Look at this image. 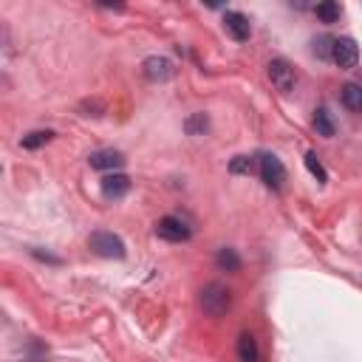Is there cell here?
Masks as SVG:
<instances>
[{
    "instance_id": "obj_1",
    "label": "cell",
    "mask_w": 362,
    "mask_h": 362,
    "mask_svg": "<svg viewBox=\"0 0 362 362\" xmlns=\"http://www.w3.org/2000/svg\"><path fill=\"white\" fill-rule=\"evenodd\" d=\"M229 305H232V291H229L223 283L212 280V283H206V286L201 288V308H204V314H209V317H223V314L229 311Z\"/></svg>"
},
{
    "instance_id": "obj_2",
    "label": "cell",
    "mask_w": 362,
    "mask_h": 362,
    "mask_svg": "<svg viewBox=\"0 0 362 362\" xmlns=\"http://www.w3.org/2000/svg\"><path fill=\"white\" fill-rule=\"evenodd\" d=\"M88 246H90V249H93L99 257H116V260H122V257L127 255L124 240H122L119 235L107 232V229H96V232H90Z\"/></svg>"
},
{
    "instance_id": "obj_3",
    "label": "cell",
    "mask_w": 362,
    "mask_h": 362,
    "mask_svg": "<svg viewBox=\"0 0 362 362\" xmlns=\"http://www.w3.org/2000/svg\"><path fill=\"white\" fill-rule=\"evenodd\" d=\"M257 173H260L263 184L269 189H274V192L283 189V184H286V167H283V161L274 153H260L257 156Z\"/></svg>"
},
{
    "instance_id": "obj_4",
    "label": "cell",
    "mask_w": 362,
    "mask_h": 362,
    "mask_svg": "<svg viewBox=\"0 0 362 362\" xmlns=\"http://www.w3.org/2000/svg\"><path fill=\"white\" fill-rule=\"evenodd\" d=\"M156 235L161 240H170V243H184L192 238V229L187 221H181L178 215H164L158 223H156Z\"/></svg>"
},
{
    "instance_id": "obj_5",
    "label": "cell",
    "mask_w": 362,
    "mask_h": 362,
    "mask_svg": "<svg viewBox=\"0 0 362 362\" xmlns=\"http://www.w3.org/2000/svg\"><path fill=\"white\" fill-rule=\"evenodd\" d=\"M269 79H272V85H274L280 93H291L294 85H297V74H294V68H291L283 57H277V59L269 62Z\"/></svg>"
},
{
    "instance_id": "obj_6",
    "label": "cell",
    "mask_w": 362,
    "mask_h": 362,
    "mask_svg": "<svg viewBox=\"0 0 362 362\" xmlns=\"http://www.w3.org/2000/svg\"><path fill=\"white\" fill-rule=\"evenodd\" d=\"M331 62L339 65L342 71L354 68L359 62V48L351 37H334V51H331Z\"/></svg>"
},
{
    "instance_id": "obj_7",
    "label": "cell",
    "mask_w": 362,
    "mask_h": 362,
    "mask_svg": "<svg viewBox=\"0 0 362 362\" xmlns=\"http://www.w3.org/2000/svg\"><path fill=\"white\" fill-rule=\"evenodd\" d=\"M141 74H144L150 82H167V79L175 74V68H173V62H170L167 57L153 54V57H147V59L141 62Z\"/></svg>"
},
{
    "instance_id": "obj_8",
    "label": "cell",
    "mask_w": 362,
    "mask_h": 362,
    "mask_svg": "<svg viewBox=\"0 0 362 362\" xmlns=\"http://www.w3.org/2000/svg\"><path fill=\"white\" fill-rule=\"evenodd\" d=\"M223 28L232 40L238 42H246L249 34H252V25H249V17L243 11H223Z\"/></svg>"
},
{
    "instance_id": "obj_9",
    "label": "cell",
    "mask_w": 362,
    "mask_h": 362,
    "mask_svg": "<svg viewBox=\"0 0 362 362\" xmlns=\"http://www.w3.org/2000/svg\"><path fill=\"white\" fill-rule=\"evenodd\" d=\"M90 167L93 170H105V173H110V170H119V167H124V153L122 150H113V147H105V150H96V153H90Z\"/></svg>"
},
{
    "instance_id": "obj_10",
    "label": "cell",
    "mask_w": 362,
    "mask_h": 362,
    "mask_svg": "<svg viewBox=\"0 0 362 362\" xmlns=\"http://www.w3.org/2000/svg\"><path fill=\"white\" fill-rule=\"evenodd\" d=\"M127 189H130V178H127L124 173H107V175L102 178V195L110 198V201L124 198Z\"/></svg>"
},
{
    "instance_id": "obj_11",
    "label": "cell",
    "mask_w": 362,
    "mask_h": 362,
    "mask_svg": "<svg viewBox=\"0 0 362 362\" xmlns=\"http://www.w3.org/2000/svg\"><path fill=\"white\" fill-rule=\"evenodd\" d=\"M238 359H240V362H260L257 339H255L249 331H243V334L238 337Z\"/></svg>"
},
{
    "instance_id": "obj_12",
    "label": "cell",
    "mask_w": 362,
    "mask_h": 362,
    "mask_svg": "<svg viewBox=\"0 0 362 362\" xmlns=\"http://www.w3.org/2000/svg\"><path fill=\"white\" fill-rule=\"evenodd\" d=\"M339 99H342V105H345L348 110L359 113V110H362V85H354V82H348V85L342 88Z\"/></svg>"
},
{
    "instance_id": "obj_13",
    "label": "cell",
    "mask_w": 362,
    "mask_h": 362,
    "mask_svg": "<svg viewBox=\"0 0 362 362\" xmlns=\"http://www.w3.org/2000/svg\"><path fill=\"white\" fill-rule=\"evenodd\" d=\"M314 130H317L320 136H325V139H331V136L337 133L334 119H331V113H328L325 107H317V110H314Z\"/></svg>"
},
{
    "instance_id": "obj_14",
    "label": "cell",
    "mask_w": 362,
    "mask_h": 362,
    "mask_svg": "<svg viewBox=\"0 0 362 362\" xmlns=\"http://www.w3.org/2000/svg\"><path fill=\"white\" fill-rule=\"evenodd\" d=\"M314 14L322 20V23H337L339 14H342V6L337 0H325V3H317L314 6Z\"/></svg>"
},
{
    "instance_id": "obj_15",
    "label": "cell",
    "mask_w": 362,
    "mask_h": 362,
    "mask_svg": "<svg viewBox=\"0 0 362 362\" xmlns=\"http://www.w3.org/2000/svg\"><path fill=\"white\" fill-rule=\"evenodd\" d=\"M51 139H54V130H31V133H25V136L20 139V147H25V150H37V147L48 144Z\"/></svg>"
},
{
    "instance_id": "obj_16",
    "label": "cell",
    "mask_w": 362,
    "mask_h": 362,
    "mask_svg": "<svg viewBox=\"0 0 362 362\" xmlns=\"http://www.w3.org/2000/svg\"><path fill=\"white\" fill-rule=\"evenodd\" d=\"M215 263H218V269H223V272H238V269H240V257H238V252L229 249V246L218 249Z\"/></svg>"
},
{
    "instance_id": "obj_17",
    "label": "cell",
    "mask_w": 362,
    "mask_h": 362,
    "mask_svg": "<svg viewBox=\"0 0 362 362\" xmlns=\"http://www.w3.org/2000/svg\"><path fill=\"white\" fill-rule=\"evenodd\" d=\"M255 170H257V161L252 156H235L229 161V173L232 175H252Z\"/></svg>"
},
{
    "instance_id": "obj_18",
    "label": "cell",
    "mask_w": 362,
    "mask_h": 362,
    "mask_svg": "<svg viewBox=\"0 0 362 362\" xmlns=\"http://www.w3.org/2000/svg\"><path fill=\"white\" fill-rule=\"evenodd\" d=\"M184 130H187L189 136H204V133L209 130V116H206V113H192V116L184 122Z\"/></svg>"
},
{
    "instance_id": "obj_19",
    "label": "cell",
    "mask_w": 362,
    "mask_h": 362,
    "mask_svg": "<svg viewBox=\"0 0 362 362\" xmlns=\"http://www.w3.org/2000/svg\"><path fill=\"white\" fill-rule=\"evenodd\" d=\"M305 167H308V173L322 184V181H328V173L322 170V164H320V158H317V153H305Z\"/></svg>"
},
{
    "instance_id": "obj_20",
    "label": "cell",
    "mask_w": 362,
    "mask_h": 362,
    "mask_svg": "<svg viewBox=\"0 0 362 362\" xmlns=\"http://www.w3.org/2000/svg\"><path fill=\"white\" fill-rule=\"evenodd\" d=\"M331 51H334V37H320L314 40V54L320 59H331Z\"/></svg>"
},
{
    "instance_id": "obj_21",
    "label": "cell",
    "mask_w": 362,
    "mask_h": 362,
    "mask_svg": "<svg viewBox=\"0 0 362 362\" xmlns=\"http://www.w3.org/2000/svg\"><path fill=\"white\" fill-rule=\"evenodd\" d=\"M31 255H34V257H40V260H48V263H62L59 257H54V255H48V252H40V249H34Z\"/></svg>"
}]
</instances>
